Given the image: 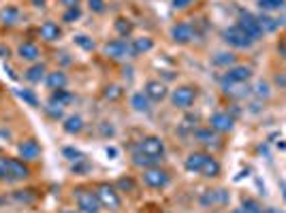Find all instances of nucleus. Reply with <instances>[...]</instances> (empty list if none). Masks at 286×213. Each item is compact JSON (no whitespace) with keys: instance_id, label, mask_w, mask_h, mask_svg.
Instances as JSON below:
<instances>
[{"instance_id":"obj_1","label":"nucleus","mask_w":286,"mask_h":213,"mask_svg":"<svg viewBox=\"0 0 286 213\" xmlns=\"http://www.w3.org/2000/svg\"><path fill=\"white\" fill-rule=\"evenodd\" d=\"M96 196H98V203H101L103 209L107 211H116L122 207V198L118 194V190L109 186V183H101V186L96 188Z\"/></svg>"},{"instance_id":"obj_2","label":"nucleus","mask_w":286,"mask_h":213,"mask_svg":"<svg viewBox=\"0 0 286 213\" xmlns=\"http://www.w3.org/2000/svg\"><path fill=\"white\" fill-rule=\"evenodd\" d=\"M143 183L152 190H163L169 183V173L160 166H150L143 170Z\"/></svg>"},{"instance_id":"obj_3","label":"nucleus","mask_w":286,"mask_h":213,"mask_svg":"<svg viewBox=\"0 0 286 213\" xmlns=\"http://www.w3.org/2000/svg\"><path fill=\"white\" fill-rule=\"evenodd\" d=\"M194 101H196V90L192 85H180V88L171 92V103L177 109H190Z\"/></svg>"},{"instance_id":"obj_4","label":"nucleus","mask_w":286,"mask_h":213,"mask_svg":"<svg viewBox=\"0 0 286 213\" xmlns=\"http://www.w3.org/2000/svg\"><path fill=\"white\" fill-rule=\"evenodd\" d=\"M75 198H77V207L81 213H98L103 209L101 203H98L96 192H92V190H77Z\"/></svg>"},{"instance_id":"obj_5","label":"nucleus","mask_w":286,"mask_h":213,"mask_svg":"<svg viewBox=\"0 0 286 213\" xmlns=\"http://www.w3.org/2000/svg\"><path fill=\"white\" fill-rule=\"evenodd\" d=\"M5 164H7V179L9 181H24L30 177V168L24 160H17V158H5Z\"/></svg>"},{"instance_id":"obj_6","label":"nucleus","mask_w":286,"mask_h":213,"mask_svg":"<svg viewBox=\"0 0 286 213\" xmlns=\"http://www.w3.org/2000/svg\"><path fill=\"white\" fill-rule=\"evenodd\" d=\"M139 151H143L146 156H152V158L163 160L165 156V141L160 137H143L139 143Z\"/></svg>"},{"instance_id":"obj_7","label":"nucleus","mask_w":286,"mask_h":213,"mask_svg":"<svg viewBox=\"0 0 286 213\" xmlns=\"http://www.w3.org/2000/svg\"><path fill=\"white\" fill-rule=\"evenodd\" d=\"M241 30H244L252 41H259L263 36V28L259 24V17H254L252 13H241L239 15V24H237Z\"/></svg>"},{"instance_id":"obj_8","label":"nucleus","mask_w":286,"mask_h":213,"mask_svg":"<svg viewBox=\"0 0 286 213\" xmlns=\"http://www.w3.org/2000/svg\"><path fill=\"white\" fill-rule=\"evenodd\" d=\"M222 36H224V41L228 43V45L237 47V49H246V47H250L252 43H254L244 30H241L239 26H233V28H228V30H224Z\"/></svg>"},{"instance_id":"obj_9","label":"nucleus","mask_w":286,"mask_h":213,"mask_svg":"<svg viewBox=\"0 0 286 213\" xmlns=\"http://www.w3.org/2000/svg\"><path fill=\"white\" fill-rule=\"evenodd\" d=\"M105 55L111 60H122L131 55V43H126L124 38H113L105 45Z\"/></svg>"},{"instance_id":"obj_10","label":"nucleus","mask_w":286,"mask_h":213,"mask_svg":"<svg viewBox=\"0 0 286 213\" xmlns=\"http://www.w3.org/2000/svg\"><path fill=\"white\" fill-rule=\"evenodd\" d=\"M171 38H173L175 43H180V45H186V43H192L196 38V30L190 24L180 22V24H175L173 28H171Z\"/></svg>"},{"instance_id":"obj_11","label":"nucleus","mask_w":286,"mask_h":213,"mask_svg":"<svg viewBox=\"0 0 286 213\" xmlns=\"http://www.w3.org/2000/svg\"><path fill=\"white\" fill-rule=\"evenodd\" d=\"M250 77H252V68L250 66H233V68H226V73L222 77V85L246 83Z\"/></svg>"},{"instance_id":"obj_12","label":"nucleus","mask_w":286,"mask_h":213,"mask_svg":"<svg viewBox=\"0 0 286 213\" xmlns=\"http://www.w3.org/2000/svg\"><path fill=\"white\" fill-rule=\"evenodd\" d=\"M209 128L213 132H228L233 128V118L226 111H218L209 118Z\"/></svg>"},{"instance_id":"obj_13","label":"nucleus","mask_w":286,"mask_h":213,"mask_svg":"<svg viewBox=\"0 0 286 213\" xmlns=\"http://www.w3.org/2000/svg\"><path fill=\"white\" fill-rule=\"evenodd\" d=\"M17 153H20V158H24V160H28V162L39 160V156H41V145L37 143L34 139L22 141V143L17 145Z\"/></svg>"},{"instance_id":"obj_14","label":"nucleus","mask_w":286,"mask_h":213,"mask_svg":"<svg viewBox=\"0 0 286 213\" xmlns=\"http://www.w3.org/2000/svg\"><path fill=\"white\" fill-rule=\"evenodd\" d=\"M146 96L150 98V101H154V103L165 101V96H167V85H165L163 81H158V79L148 81V83H146Z\"/></svg>"},{"instance_id":"obj_15","label":"nucleus","mask_w":286,"mask_h":213,"mask_svg":"<svg viewBox=\"0 0 286 213\" xmlns=\"http://www.w3.org/2000/svg\"><path fill=\"white\" fill-rule=\"evenodd\" d=\"M39 34L43 41H47V43H56L60 36H62V28L56 24V22H45V24H41L39 28Z\"/></svg>"},{"instance_id":"obj_16","label":"nucleus","mask_w":286,"mask_h":213,"mask_svg":"<svg viewBox=\"0 0 286 213\" xmlns=\"http://www.w3.org/2000/svg\"><path fill=\"white\" fill-rule=\"evenodd\" d=\"M205 158H207V153H203V151H194V153H190L188 158H186V162H184V168L188 170V173H201V166H203V162H205Z\"/></svg>"},{"instance_id":"obj_17","label":"nucleus","mask_w":286,"mask_h":213,"mask_svg":"<svg viewBox=\"0 0 286 213\" xmlns=\"http://www.w3.org/2000/svg\"><path fill=\"white\" fill-rule=\"evenodd\" d=\"M45 83H47V88H49L51 92H56V90H64V88H66V83H68V77L62 73V70H53V73H47Z\"/></svg>"},{"instance_id":"obj_18","label":"nucleus","mask_w":286,"mask_h":213,"mask_svg":"<svg viewBox=\"0 0 286 213\" xmlns=\"http://www.w3.org/2000/svg\"><path fill=\"white\" fill-rule=\"evenodd\" d=\"M17 55L26 62H37L41 58V49L34 45V43H22L17 47Z\"/></svg>"},{"instance_id":"obj_19","label":"nucleus","mask_w":286,"mask_h":213,"mask_svg":"<svg viewBox=\"0 0 286 213\" xmlns=\"http://www.w3.org/2000/svg\"><path fill=\"white\" fill-rule=\"evenodd\" d=\"M20 20H22V11L17 7L7 5V7L0 9V22L5 26H15V24H20Z\"/></svg>"},{"instance_id":"obj_20","label":"nucleus","mask_w":286,"mask_h":213,"mask_svg":"<svg viewBox=\"0 0 286 213\" xmlns=\"http://www.w3.org/2000/svg\"><path fill=\"white\" fill-rule=\"evenodd\" d=\"M201 203L203 205H226L228 203V192H224V190H207L201 196Z\"/></svg>"},{"instance_id":"obj_21","label":"nucleus","mask_w":286,"mask_h":213,"mask_svg":"<svg viewBox=\"0 0 286 213\" xmlns=\"http://www.w3.org/2000/svg\"><path fill=\"white\" fill-rule=\"evenodd\" d=\"M45 73H47V66L43 64V62H34V64L24 73V77H26V81H30V83H41L43 79L47 77Z\"/></svg>"},{"instance_id":"obj_22","label":"nucleus","mask_w":286,"mask_h":213,"mask_svg":"<svg viewBox=\"0 0 286 213\" xmlns=\"http://www.w3.org/2000/svg\"><path fill=\"white\" fill-rule=\"evenodd\" d=\"M131 107L139 113H150L152 105H150V98L146 96V92H135L131 96Z\"/></svg>"},{"instance_id":"obj_23","label":"nucleus","mask_w":286,"mask_h":213,"mask_svg":"<svg viewBox=\"0 0 286 213\" xmlns=\"http://www.w3.org/2000/svg\"><path fill=\"white\" fill-rule=\"evenodd\" d=\"M199 175H203V177H218L220 175V162L213 158V156H209L207 153V158H205V162H203V166H201V173Z\"/></svg>"},{"instance_id":"obj_24","label":"nucleus","mask_w":286,"mask_h":213,"mask_svg":"<svg viewBox=\"0 0 286 213\" xmlns=\"http://www.w3.org/2000/svg\"><path fill=\"white\" fill-rule=\"evenodd\" d=\"M154 47V41L150 36H141V38H135L131 43V55L135 58V55H141V53H146Z\"/></svg>"},{"instance_id":"obj_25","label":"nucleus","mask_w":286,"mask_h":213,"mask_svg":"<svg viewBox=\"0 0 286 213\" xmlns=\"http://www.w3.org/2000/svg\"><path fill=\"white\" fill-rule=\"evenodd\" d=\"M75 101V96L66 92V90H56L51 92V98H49V105H56V107H66Z\"/></svg>"},{"instance_id":"obj_26","label":"nucleus","mask_w":286,"mask_h":213,"mask_svg":"<svg viewBox=\"0 0 286 213\" xmlns=\"http://www.w3.org/2000/svg\"><path fill=\"white\" fill-rule=\"evenodd\" d=\"M62 128H64L66 134H79L83 130V120L79 115H68L62 124Z\"/></svg>"},{"instance_id":"obj_27","label":"nucleus","mask_w":286,"mask_h":213,"mask_svg":"<svg viewBox=\"0 0 286 213\" xmlns=\"http://www.w3.org/2000/svg\"><path fill=\"white\" fill-rule=\"evenodd\" d=\"M133 162L137 164V166H143V168H150V166H156V164H158L160 160L158 158H152V156H146V153H143V151H135L133 153Z\"/></svg>"},{"instance_id":"obj_28","label":"nucleus","mask_w":286,"mask_h":213,"mask_svg":"<svg viewBox=\"0 0 286 213\" xmlns=\"http://www.w3.org/2000/svg\"><path fill=\"white\" fill-rule=\"evenodd\" d=\"M211 64L213 66H224V68H228V66L235 64V55L233 53H216V55H213V60H211Z\"/></svg>"},{"instance_id":"obj_29","label":"nucleus","mask_w":286,"mask_h":213,"mask_svg":"<svg viewBox=\"0 0 286 213\" xmlns=\"http://www.w3.org/2000/svg\"><path fill=\"white\" fill-rule=\"evenodd\" d=\"M263 11H280L282 7H286V0H256Z\"/></svg>"},{"instance_id":"obj_30","label":"nucleus","mask_w":286,"mask_h":213,"mask_svg":"<svg viewBox=\"0 0 286 213\" xmlns=\"http://www.w3.org/2000/svg\"><path fill=\"white\" fill-rule=\"evenodd\" d=\"M259 24H261V28H263V32H276L278 26H280L278 20L269 17V15H261V17H259Z\"/></svg>"},{"instance_id":"obj_31","label":"nucleus","mask_w":286,"mask_h":213,"mask_svg":"<svg viewBox=\"0 0 286 213\" xmlns=\"http://www.w3.org/2000/svg\"><path fill=\"white\" fill-rule=\"evenodd\" d=\"M75 45H79L83 51H94L96 49V43L85 34H75Z\"/></svg>"},{"instance_id":"obj_32","label":"nucleus","mask_w":286,"mask_h":213,"mask_svg":"<svg viewBox=\"0 0 286 213\" xmlns=\"http://www.w3.org/2000/svg\"><path fill=\"white\" fill-rule=\"evenodd\" d=\"M113 26H116L118 34H120V36H124V38L133 32V24L128 22V20H124V17H118V20H116V24H113Z\"/></svg>"},{"instance_id":"obj_33","label":"nucleus","mask_w":286,"mask_h":213,"mask_svg":"<svg viewBox=\"0 0 286 213\" xmlns=\"http://www.w3.org/2000/svg\"><path fill=\"white\" fill-rule=\"evenodd\" d=\"M79 17H81V9H79V7H73V9H66V11H64L62 22H64V24H75Z\"/></svg>"},{"instance_id":"obj_34","label":"nucleus","mask_w":286,"mask_h":213,"mask_svg":"<svg viewBox=\"0 0 286 213\" xmlns=\"http://www.w3.org/2000/svg\"><path fill=\"white\" fill-rule=\"evenodd\" d=\"M15 92L24 103H28L30 107H39V98L34 96V92H30V90H15Z\"/></svg>"},{"instance_id":"obj_35","label":"nucleus","mask_w":286,"mask_h":213,"mask_svg":"<svg viewBox=\"0 0 286 213\" xmlns=\"http://www.w3.org/2000/svg\"><path fill=\"white\" fill-rule=\"evenodd\" d=\"M241 207H244L241 213H263L261 205L256 201H252V198H244V201H241Z\"/></svg>"},{"instance_id":"obj_36","label":"nucleus","mask_w":286,"mask_h":213,"mask_svg":"<svg viewBox=\"0 0 286 213\" xmlns=\"http://www.w3.org/2000/svg\"><path fill=\"white\" fill-rule=\"evenodd\" d=\"M124 90L120 88V85H107L105 88V98L107 101H118V98H122Z\"/></svg>"},{"instance_id":"obj_37","label":"nucleus","mask_w":286,"mask_h":213,"mask_svg":"<svg viewBox=\"0 0 286 213\" xmlns=\"http://www.w3.org/2000/svg\"><path fill=\"white\" fill-rule=\"evenodd\" d=\"M196 139L201 141V143H205V145H211L213 141H216V134H213L211 128H207V130H196Z\"/></svg>"},{"instance_id":"obj_38","label":"nucleus","mask_w":286,"mask_h":213,"mask_svg":"<svg viewBox=\"0 0 286 213\" xmlns=\"http://www.w3.org/2000/svg\"><path fill=\"white\" fill-rule=\"evenodd\" d=\"M45 111H47V115H49V118H53V120L62 118V107H56V105H47V107H45Z\"/></svg>"},{"instance_id":"obj_39","label":"nucleus","mask_w":286,"mask_h":213,"mask_svg":"<svg viewBox=\"0 0 286 213\" xmlns=\"http://www.w3.org/2000/svg\"><path fill=\"white\" fill-rule=\"evenodd\" d=\"M118 188H120V190H128V192H133V190H135V181H133V179L122 177V179L118 181Z\"/></svg>"},{"instance_id":"obj_40","label":"nucleus","mask_w":286,"mask_h":213,"mask_svg":"<svg viewBox=\"0 0 286 213\" xmlns=\"http://www.w3.org/2000/svg\"><path fill=\"white\" fill-rule=\"evenodd\" d=\"M192 3H194V0H171V7L177 9V11H182V9H188Z\"/></svg>"},{"instance_id":"obj_41","label":"nucleus","mask_w":286,"mask_h":213,"mask_svg":"<svg viewBox=\"0 0 286 213\" xmlns=\"http://www.w3.org/2000/svg\"><path fill=\"white\" fill-rule=\"evenodd\" d=\"M64 156H68V160H83V156L77 151V149H73V147H64Z\"/></svg>"},{"instance_id":"obj_42","label":"nucleus","mask_w":286,"mask_h":213,"mask_svg":"<svg viewBox=\"0 0 286 213\" xmlns=\"http://www.w3.org/2000/svg\"><path fill=\"white\" fill-rule=\"evenodd\" d=\"M88 7L94 13H103L105 11V3H103V0H88Z\"/></svg>"},{"instance_id":"obj_43","label":"nucleus","mask_w":286,"mask_h":213,"mask_svg":"<svg viewBox=\"0 0 286 213\" xmlns=\"http://www.w3.org/2000/svg\"><path fill=\"white\" fill-rule=\"evenodd\" d=\"M256 96H269V85L267 83H256V92H254Z\"/></svg>"},{"instance_id":"obj_44","label":"nucleus","mask_w":286,"mask_h":213,"mask_svg":"<svg viewBox=\"0 0 286 213\" xmlns=\"http://www.w3.org/2000/svg\"><path fill=\"white\" fill-rule=\"evenodd\" d=\"M278 51H280V55L286 60V34L280 38V43H278Z\"/></svg>"},{"instance_id":"obj_45","label":"nucleus","mask_w":286,"mask_h":213,"mask_svg":"<svg viewBox=\"0 0 286 213\" xmlns=\"http://www.w3.org/2000/svg\"><path fill=\"white\" fill-rule=\"evenodd\" d=\"M7 179V164H5V158H0V181Z\"/></svg>"},{"instance_id":"obj_46","label":"nucleus","mask_w":286,"mask_h":213,"mask_svg":"<svg viewBox=\"0 0 286 213\" xmlns=\"http://www.w3.org/2000/svg\"><path fill=\"white\" fill-rule=\"evenodd\" d=\"M60 3L66 7V9H73V7H79V0H60Z\"/></svg>"},{"instance_id":"obj_47","label":"nucleus","mask_w":286,"mask_h":213,"mask_svg":"<svg viewBox=\"0 0 286 213\" xmlns=\"http://www.w3.org/2000/svg\"><path fill=\"white\" fill-rule=\"evenodd\" d=\"M32 3V7H37V9H43L45 7V0H30Z\"/></svg>"},{"instance_id":"obj_48","label":"nucleus","mask_w":286,"mask_h":213,"mask_svg":"<svg viewBox=\"0 0 286 213\" xmlns=\"http://www.w3.org/2000/svg\"><path fill=\"white\" fill-rule=\"evenodd\" d=\"M267 213H278V211L276 209H267Z\"/></svg>"},{"instance_id":"obj_49","label":"nucleus","mask_w":286,"mask_h":213,"mask_svg":"<svg viewBox=\"0 0 286 213\" xmlns=\"http://www.w3.org/2000/svg\"><path fill=\"white\" fill-rule=\"evenodd\" d=\"M282 190H284V198H286V186H284V183H282Z\"/></svg>"},{"instance_id":"obj_50","label":"nucleus","mask_w":286,"mask_h":213,"mask_svg":"<svg viewBox=\"0 0 286 213\" xmlns=\"http://www.w3.org/2000/svg\"><path fill=\"white\" fill-rule=\"evenodd\" d=\"M60 213H73V211H60Z\"/></svg>"},{"instance_id":"obj_51","label":"nucleus","mask_w":286,"mask_h":213,"mask_svg":"<svg viewBox=\"0 0 286 213\" xmlns=\"http://www.w3.org/2000/svg\"><path fill=\"white\" fill-rule=\"evenodd\" d=\"M233 213H241V211H233Z\"/></svg>"}]
</instances>
